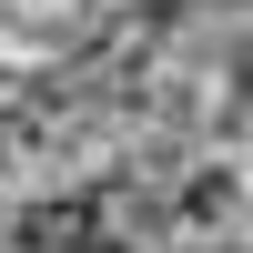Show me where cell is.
I'll return each mask as SVG.
<instances>
[{
	"label": "cell",
	"mask_w": 253,
	"mask_h": 253,
	"mask_svg": "<svg viewBox=\"0 0 253 253\" xmlns=\"http://www.w3.org/2000/svg\"><path fill=\"white\" fill-rule=\"evenodd\" d=\"M101 10L112 0H0V41L31 51V61H61V51H81L101 31Z\"/></svg>",
	"instance_id": "6da1fadb"
}]
</instances>
